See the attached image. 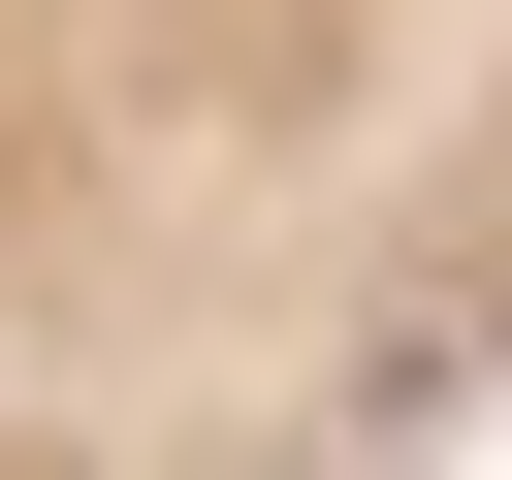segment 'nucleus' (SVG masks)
<instances>
[{
    "instance_id": "obj_1",
    "label": "nucleus",
    "mask_w": 512,
    "mask_h": 480,
    "mask_svg": "<svg viewBox=\"0 0 512 480\" xmlns=\"http://www.w3.org/2000/svg\"><path fill=\"white\" fill-rule=\"evenodd\" d=\"M512 448V0H0V480H480Z\"/></svg>"
}]
</instances>
